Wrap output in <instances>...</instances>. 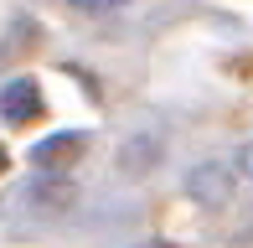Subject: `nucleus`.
<instances>
[{"label": "nucleus", "instance_id": "3", "mask_svg": "<svg viewBox=\"0 0 253 248\" xmlns=\"http://www.w3.org/2000/svg\"><path fill=\"white\" fill-rule=\"evenodd\" d=\"M186 191L202 207H217V202L233 197V176H227V165H197V171L186 176Z\"/></svg>", "mask_w": 253, "mask_h": 248}, {"label": "nucleus", "instance_id": "2", "mask_svg": "<svg viewBox=\"0 0 253 248\" xmlns=\"http://www.w3.org/2000/svg\"><path fill=\"white\" fill-rule=\"evenodd\" d=\"M83 150H88V140L78 129H62V134H52V140H37V150H31V161L42 165V171H67V165H78L83 161Z\"/></svg>", "mask_w": 253, "mask_h": 248}, {"label": "nucleus", "instance_id": "5", "mask_svg": "<svg viewBox=\"0 0 253 248\" xmlns=\"http://www.w3.org/2000/svg\"><path fill=\"white\" fill-rule=\"evenodd\" d=\"M5 171H10V150L0 145V176H5Z\"/></svg>", "mask_w": 253, "mask_h": 248}, {"label": "nucleus", "instance_id": "4", "mask_svg": "<svg viewBox=\"0 0 253 248\" xmlns=\"http://www.w3.org/2000/svg\"><path fill=\"white\" fill-rule=\"evenodd\" d=\"M31 197H37L47 212H67V207H73V186H67L62 176H57V181H37V186H31Z\"/></svg>", "mask_w": 253, "mask_h": 248}, {"label": "nucleus", "instance_id": "1", "mask_svg": "<svg viewBox=\"0 0 253 248\" xmlns=\"http://www.w3.org/2000/svg\"><path fill=\"white\" fill-rule=\"evenodd\" d=\"M42 88L37 78H10L5 88H0V119L5 124H37L42 119Z\"/></svg>", "mask_w": 253, "mask_h": 248}, {"label": "nucleus", "instance_id": "6", "mask_svg": "<svg viewBox=\"0 0 253 248\" xmlns=\"http://www.w3.org/2000/svg\"><path fill=\"white\" fill-rule=\"evenodd\" d=\"M140 248H176V243H140Z\"/></svg>", "mask_w": 253, "mask_h": 248}]
</instances>
